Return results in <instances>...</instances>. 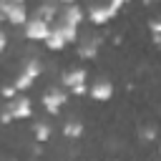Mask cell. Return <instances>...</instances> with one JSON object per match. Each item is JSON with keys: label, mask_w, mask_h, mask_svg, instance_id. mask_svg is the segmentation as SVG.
<instances>
[{"label": "cell", "mask_w": 161, "mask_h": 161, "mask_svg": "<svg viewBox=\"0 0 161 161\" xmlns=\"http://www.w3.org/2000/svg\"><path fill=\"white\" fill-rule=\"evenodd\" d=\"M0 13L8 23L13 25H23L28 20V8L25 0H0Z\"/></svg>", "instance_id": "1"}, {"label": "cell", "mask_w": 161, "mask_h": 161, "mask_svg": "<svg viewBox=\"0 0 161 161\" xmlns=\"http://www.w3.org/2000/svg\"><path fill=\"white\" fill-rule=\"evenodd\" d=\"M40 73H43V63H40L38 58H30V60H25L23 70L18 73V78H15L13 83H15L18 91H28V88L33 86V80H35Z\"/></svg>", "instance_id": "2"}, {"label": "cell", "mask_w": 161, "mask_h": 161, "mask_svg": "<svg viewBox=\"0 0 161 161\" xmlns=\"http://www.w3.org/2000/svg\"><path fill=\"white\" fill-rule=\"evenodd\" d=\"M23 33H25L28 40H45L48 33H50V23L38 18V15H33V18H28L23 23Z\"/></svg>", "instance_id": "3"}, {"label": "cell", "mask_w": 161, "mask_h": 161, "mask_svg": "<svg viewBox=\"0 0 161 161\" xmlns=\"http://www.w3.org/2000/svg\"><path fill=\"white\" fill-rule=\"evenodd\" d=\"M5 111L13 116V121H25V118H30V116H33V103H30V98L15 96V98H10V101H8Z\"/></svg>", "instance_id": "4"}, {"label": "cell", "mask_w": 161, "mask_h": 161, "mask_svg": "<svg viewBox=\"0 0 161 161\" xmlns=\"http://www.w3.org/2000/svg\"><path fill=\"white\" fill-rule=\"evenodd\" d=\"M55 23H58V25H68V28H80V23H83V10H80V5L73 3V5H65L63 10H58Z\"/></svg>", "instance_id": "5"}, {"label": "cell", "mask_w": 161, "mask_h": 161, "mask_svg": "<svg viewBox=\"0 0 161 161\" xmlns=\"http://www.w3.org/2000/svg\"><path fill=\"white\" fill-rule=\"evenodd\" d=\"M65 101H68V93L65 91H60V88H50V91H45V96H43V106H45V111L48 113H60V108L65 106Z\"/></svg>", "instance_id": "6"}, {"label": "cell", "mask_w": 161, "mask_h": 161, "mask_svg": "<svg viewBox=\"0 0 161 161\" xmlns=\"http://www.w3.org/2000/svg\"><path fill=\"white\" fill-rule=\"evenodd\" d=\"M113 15H116V10H113L108 3H96V5H91V10H88V18H91L93 25H106Z\"/></svg>", "instance_id": "7"}, {"label": "cell", "mask_w": 161, "mask_h": 161, "mask_svg": "<svg viewBox=\"0 0 161 161\" xmlns=\"http://www.w3.org/2000/svg\"><path fill=\"white\" fill-rule=\"evenodd\" d=\"M98 50H101V38L98 35H88V38L78 40V55L83 60H93L98 55Z\"/></svg>", "instance_id": "8"}, {"label": "cell", "mask_w": 161, "mask_h": 161, "mask_svg": "<svg viewBox=\"0 0 161 161\" xmlns=\"http://www.w3.org/2000/svg\"><path fill=\"white\" fill-rule=\"evenodd\" d=\"M88 96L93 98V101H108L111 96H113V83L108 80V78H98V80H93V86L88 88Z\"/></svg>", "instance_id": "9"}, {"label": "cell", "mask_w": 161, "mask_h": 161, "mask_svg": "<svg viewBox=\"0 0 161 161\" xmlns=\"http://www.w3.org/2000/svg\"><path fill=\"white\" fill-rule=\"evenodd\" d=\"M86 78H88V73H86L83 68H70V70H65V73L60 75V83H63L65 88H75V86L86 83Z\"/></svg>", "instance_id": "10"}, {"label": "cell", "mask_w": 161, "mask_h": 161, "mask_svg": "<svg viewBox=\"0 0 161 161\" xmlns=\"http://www.w3.org/2000/svg\"><path fill=\"white\" fill-rule=\"evenodd\" d=\"M43 43H45V45H48L50 50H63V48L68 45V43L63 40V35H60V33H58V30H55L53 25H50V33H48V38H45Z\"/></svg>", "instance_id": "11"}, {"label": "cell", "mask_w": 161, "mask_h": 161, "mask_svg": "<svg viewBox=\"0 0 161 161\" xmlns=\"http://www.w3.org/2000/svg\"><path fill=\"white\" fill-rule=\"evenodd\" d=\"M63 136H65V138H80V136H83V123H80L78 118L65 121V126H63Z\"/></svg>", "instance_id": "12"}, {"label": "cell", "mask_w": 161, "mask_h": 161, "mask_svg": "<svg viewBox=\"0 0 161 161\" xmlns=\"http://www.w3.org/2000/svg\"><path fill=\"white\" fill-rule=\"evenodd\" d=\"M33 136H35L38 143L48 141V138H50V123H48V121H35V123H33Z\"/></svg>", "instance_id": "13"}, {"label": "cell", "mask_w": 161, "mask_h": 161, "mask_svg": "<svg viewBox=\"0 0 161 161\" xmlns=\"http://www.w3.org/2000/svg\"><path fill=\"white\" fill-rule=\"evenodd\" d=\"M35 15H38V18H43V20H48V23H53V20H55V15H58V10H55V5H53V3H45V5H40V8L35 10Z\"/></svg>", "instance_id": "14"}, {"label": "cell", "mask_w": 161, "mask_h": 161, "mask_svg": "<svg viewBox=\"0 0 161 161\" xmlns=\"http://www.w3.org/2000/svg\"><path fill=\"white\" fill-rule=\"evenodd\" d=\"M138 133H141V141L148 143V141H156V133H158V131H156V126H146V128H141Z\"/></svg>", "instance_id": "15"}, {"label": "cell", "mask_w": 161, "mask_h": 161, "mask_svg": "<svg viewBox=\"0 0 161 161\" xmlns=\"http://www.w3.org/2000/svg\"><path fill=\"white\" fill-rule=\"evenodd\" d=\"M0 96H3L5 101L15 98V96H18V88H15V83H8V86H3V88H0Z\"/></svg>", "instance_id": "16"}, {"label": "cell", "mask_w": 161, "mask_h": 161, "mask_svg": "<svg viewBox=\"0 0 161 161\" xmlns=\"http://www.w3.org/2000/svg\"><path fill=\"white\" fill-rule=\"evenodd\" d=\"M148 28H151V35H161V20L158 18H151L148 20Z\"/></svg>", "instance_id": "17"}, {"label": "cell", "mask_w": 161, "mask_h": 161, "mask_svg": "<svg viewBox=\"0 0 161 161\" xmlns=\"http://www.w3.org/2000/svg\"><path fill=\"white\" fill-rule=\"evenodd\" d=\"M70 93H73V96H86V93H88V86H86V83H80V86L70 88Z\"/></svg>", "instance_id": "18"}, {"label": "cell", "mask_w": 161, "mask_h": 161, "mask_svg": "<svg viewBox=\"0 0 161 161\" xmlns=\"http://www.w3.org/2000/svg\"><path fill=\"white\" fill-rule=\"evenodd\" d=\"M0 123H13V116H10L8 111H3V113H0Z\"/></svg>", "instance_id": "19"}, {"label": "cell", "mask_w": 161, "mask_h": 161, "mask_svg": "<svg viewBox=\"0 0 161 161\" xmlns=\"http://www.w3.org/2000/svg\"><path fill=\"white\" fill-rule=\"evenodd\" d=\"M5 45H8V35H5L3 30H0V53L5 50Z\"/></svg>", "instance_id": "20"}, {"label": "cell", "mask_w": 161, "mask_h": 161, "mask_svg": "<svg viewBox=\"0 0 161 161\" xmlns=\"http://www.w3.org/2000/svg\"><path fill=\"white\" fill-rule=\"evenodd\" d=\"M63 5H73V3H78V0H60Z\"/></svg>", "instance_id": "21"}, {"label": "cell", "mask_w": 161, "mask_h": 161, "mask_svg": "<svg viewBox=\"0 0 161 161\" xmlns=\"http://www.w3.org/2000/svg\"><path fill=\"white\" fill-rule=\"evenodd\" d=\"M143 3H146V5H151V3H156V0H143Z\"/></svg>", "instance_id": "22"}]
</instances>
